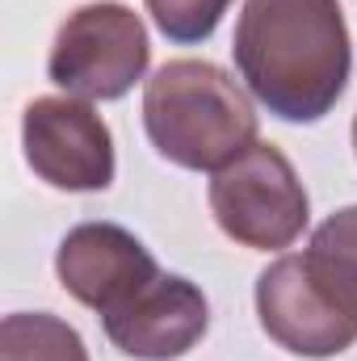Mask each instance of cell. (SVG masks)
I'll use <instances>...</instances> for the list:
<instances>
[{"label": "cell", "mask_w": 357, "mask_h": 361, "mask_svg": "<svg viewBox=\"0 0 357 361\" xmlns=\"http://www.w3.org/2000/svg\"><path fill=\"white\" fill-rule=\"evenodd\" d=\"M231 55L248 92L282 122L328 118L353 72L341 0H244Z\"/></svg>", "instance_id": "obj_1"}, {"label": "cell", "mask_w": 357, "mask_h": 361, "mask_svg": "<svg viewBox=\"0 0 357 361\" xmlns=\"http://www.w3.org/2000/svg\"><path fill=\"white\" fill-rule=\"evenodd\" d=\"M152 147L189 173H219L257 143V109L219 63L173 59L143 85Z\"/></svg>", "instance_id": "obj_2"}, {"label": "cell", "mask_w": 357, "mask_h": 361, "mask_svg": "<svg viewBox=\"0 0 357 361\" xmlns=\"http://www.w3.org/2000/svg\"><path fill=\"white\" fill-rule=\"evenodd\" d=\"M257 315L294 357H337L357 345V294L315 252H286L257 277Z\"/></svg>", "instance_id": "obj_3"}, {"label": "cell", "mask_w": 357, "mask_h": 361, "mask_svg": "<svg viewBox=\"0 0 357 361\" xmlns=\"http://www.w3.org/2000/svg\"><path fill=\"white\" fill-rule=\"evenodd\" d=\"M152 63L147 25L122 0H92L55 30L47 76L80 101H118L143 80Z\"/></svg>", "instance_id": "obj_4"}, {"label": "cell", "mask_w": 357, "mask_h": 361, "mask_svg": "<svg viewBox=\"0 0 357 361\" xmlns=\"http://www.w3.org/2000/svg\"><path fill=\"white\" fill-rule=\"evenodd\" d=\"M210 214L219 231L244 248L282 252L311 223V197L282 147L253 143L227 169L210 173Z\"/></svg>", "instance_id": "obj_5"}, {"label": "cell", "mask_w": 357, "mask_h": 361, "mask_svg": "<svg viewBox=\"0 0 357 361\" xmlns=\"http://www.w3.org/2000/svg\"><path fill=\"white\" fill-rule=\"evenodd\" d=\"M21 147L34 177L63 193H101L114 185V135L80 97H38L21 114Z\"/></svg>", "instance_id": "obj_6"}, {"label": "cell", "mask_w": 357, "mask_h": 361, "mask_svg": "<svg viewBox=\"0 0 357 361\" xmlns=\"http://www.w3.org/2000/svg\"><path fill=\"white\" fill-rule=\"evenodd\" d=\"M55 273L80 307L114 315L160 277V265L135 231L118 223H80L59 240Z\"/></svg>", "instance_id": "obj_7"}, {"label": "cell", "mask_w": 357, "mask_h": 361, "mask_svg": "<svg viewBox=\"0 0 357 361\" xmlns=\"http://www.w3.org/2000/svg\"><path fill=\"white\" fill-rule=\"evenodd\" d=\"M101 328L118 353L135 361H177L185 357L210 328L206 294L181 277L160 273L143 294H135L114 315H101Z\"/></svg>", "instance_id": "obj_8"}, {"label": "cell", "mask_w": 357, "mask_h": 361, "mask_svg": "<svg viewBox=\"0 0 357 361\" xmlns=\"http://www.w3.org/2000/svg\"><path fill=\"white\" fill-rule=\"evenodd\" d=\"M0 361H89V349L68 319L13 311L0 324Z\"/></svg>", "instance_id": "obj_9"}, {"label": "cell", "mask_w": 357, "mask_h": 361, "mask_svg": "<svg viewBox=\"0 0 357 361\" xmlns=\"http://www.w3.org/2000/svg\"><path fill=\"white\" fill-rule=\"evenodd\" d=\"M143 4H147L156 30L177 47L206 42L219 30L223 13L231 8V0H143Z\"/></svg>", "instance_id": "obj_10"}, {"label": "cell", "mask_w": 357, "mask_h": 361, "mask_svg": "<svg viewBox=\"0 0 357 361\" xmlns=\"http://www.w3.org/2000/svg\"><path fill=\"white\" fill-rule=\"evenodd\" d=\"M307 252H315L357 294V206H345V210L328 214L311 231V248Z\"/></svg>", "instance_id": "obj_11"}, {"label": "cell", "mask_w": 357, "mask_h": 361, "mask_svg": "<svg viewBox=\"0 0 357 361\" xmlns=\"http://www.w3.org/2000/svg\"><path fill=\"white\" fill-rule=\"evenodd\" d=\"M353 156H357V118H353Z\"/></svg>", "instance_id": "obj_12"}]
</instances>
